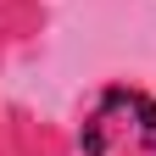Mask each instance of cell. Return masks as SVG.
I'll list each match as a JSON object with an SVG mask.
<instances>
[{
    "label": "cell",
    "mask_w": 156,
    "mask_h": 156,
    "mask_svg": "<svg viewBox=\"0 0 156 156\" xmlns=\"http://www.w3.org/2000/svg\"><path fill=\"white\" fill-rule=\"evenodd\" d=\"M84 156H156V95L106 89L84 117Z\"/></svg>",
    "instance_id": "1"
}]
</instances>
